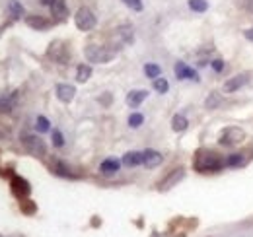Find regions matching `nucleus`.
I'll list each match as a JSON object with an SVG mask.
<instances>
[{
	"label": "nucleus",
	"mask_w": 253,
	"mask_h": 237,
	"mask_svg": "<svg viewBox=\"0 0 253 237\" xmlns=\"http://www.w3.org/2000/svg\"><path fill=\"white\" fill-rule=\"evenodd\" d=\"M220 103H222L220 93H218V91H212V93L207 97V101H205V107H207V109H216Z\"/></svg>",
	"instance_id": "25"
},
{
	"label": "nucleus",
	"mask_w": 253,
	"mask_h": 237,
	"mask_svg": "<svg viewBox=\"0 0 253 237\" xmlns=\"http://www.w3.org/2000/svg\"><path fill=\"white\" fill-rule=\"evenodd\" d=\"M35 128H37L39 132H49V130H51V122H49V118L43 117V115H39V117L35 118Z\"/></svg>",
	"instance_id": "26"
},
{
	"label": "nucleus",
	"mask_w": 253,
	"mask_h": 237,
	"mask_svg": "<svg viewBox=\"0 0 253 237\" xmlns=\"http://www.w3.org/2000/svg\"><path fill=\"white\" fill-rule=\"evenodd\" d=\"M244 140H246V132H244L242 128H238V126L224 128L220 138H218V142H220L222 146H238V144H242Z\"/></svg>",
	"instance_id": "5"
},
{
	"label": "nucleus",
	"mask_w": 253,
	"mask_h": 237,
	"mask_svg": "<svg viewBox=\"0 0 253 237\" xmlns=\"http://www.w3.org/2000/svg\"><path fill=\"white\" fill-rule=\"evenodd\" d=\"M146 97H148L146 89H132V91L126 93V105L128 107H138Z\"/></svg>",
	"instance_id": "15"
},
{
	"label": "nucleus",
	"mask_w": 253,
	"mask_h": 237,
	"mask_svg": "<svg viewBox=\"0 0 253 237\" xmlns=\"http://www.w3.org/2000/svg\"><path fill=\"white\" fill-rule=\"evenodd\" d=\"M142 163V152H126L123 156V165L126 167H136Z\"/></svg>",
	"instance_id": "17"
},
{
	"label": "nucleus",
	"mask_w": 253,
	"mask_h": 237,
	"mask_svg": "<svg viewBox=\"0 0 253 237\" xmlns=\"http://www.w3.org/2000/svg\"><path fill=\"white\" fill-rule=\"evenodd\" d=\"M99 101H101V103H105V105H109V101H111V95H105V97H101Z\"/></svg>",
	"instance_id": "37"
},
{
	"label": "nucleus",
	"mask_w": 253,
	"mask_h": 237,
	"mask_svg": "<svg viewBox=\"0 0 253 237\" xmlns=\"http://www.w3.org/2000/svg\"><path fill=\"white\" fill-rule=\"evenodd\" d=\"M119 167H121L119 159L109 158V159H103V161H101V165H99V173L105 175V177H109V175H115V173L119 171Z\"/></svg>",
	"instance_id": "14"
},
{
	"label": "nucleus",
	"mask_w": 253,
	"mask_h": 237,
	"mask_svg": "<svg viewBox=\"0 0 253 237\" xmlns=\"http://www.w3.org/2000/svg\"><path fill=\"white\" fill-rule=\"evenodd\" d=\"M162 161H164V156H162L160 152H156V150H144V152H142V163H144L148 169L158 167Z\"/></svg>",
	"instance_id": "10"
},
{
	"label": "nucleus",
	"mask_w": 253,
	"mask_h": 237,
	"mask_svg": "<svg viewBox=\"0 0 253 237\" xmlns=\"http://www.w3.org/2000/svg\"><path fill=\"white\" fill-rule=\"evenodd\" d=\"M10 187H12V193H14L18 198H26V197H30V193H32L30 183L24 177H20V175H16V177L12 179Z\"/></svg>",
	"instance_id": "8"
},
{
	"label": "nucleus",
	"mask_w": 253,
	"mask_h": 237,
	"mask_svg": "<svg viewBox=\"0 0 253 237\" xmlns=\"http://www.w3.org/2000/svg\"><path fill=\"white\" fill-rule=\"evenodd\" d=\"M183 177H185V169L183 167H175V169H171L166 177L160 181V185H158V191H169L171 187H175L179 181H183Z\"/></svg>",
	"instance_id": "6"
},
{
	"label": "nucleus",
	"mask_w": 253,
	"mask_h": 237,
	"mask_svg": "<svg viewBox=\"0 0 253 237\" xmlns=\"http://www.w3.org/2000/svg\"><path fill=\"white\" fill-rule=\"evenodd\" d=\"M26 24H28L32 30H37V31H45L53 26L51 20H47V18H43V16H37V14L26 16Z\"/></svg>",
	"instance_id": "11"
},
{
	"label": "nucleus",
	"mask_w": 253,
	"mask_h": 237,
	"mask_svg": "<svg viewBox=\"0 0 253 237\" xmlns=\"http://www.w3.org/2000/svg\"><path fill=\"white\" fill-rule=\"evenodd\" d=\"M154 89H156L158 93H166V91L169 89L168 80H166V78H156V80H154Z\"/></svg>",
	"instance_id": "30"
},
{
	"label": "nucleus",
	"mask_w": 253,
	"mask_h": 237,
	"mask_svg": "<svg viewBox=\"0 0 253 237\" xmlns=\"http://www.w3.org/2000/svg\"><path fill=\"white\" fill-rule=\"evenodd\" d=\"M22 212H24V214H33V212H35V204H33V200H26V202H22Z\"/></svg>",
	"instance_id": "33"
},
{
	"label": "nucleus",
	"mask_w": 253,
	"mask_h": 237,
	"mask_svg": "<svg viewBox=\"0 0 253 237\" xmlns=\"http://www.w3.org/2000/svg\"><path fill=\"white\" fill-rule=\"evenodd\" d=\"M142 122H144V117H142L140 113H132V115L128 117V124H130L132 128H138Z\"/></svg>",
	"instance_id": "31"
},
{
	"label": "nucleus",
	"mask_w": 253,
	"mask_h": 237,
	"mask_svg": "<svg viewBox=\"0 0 253 237\" xmlns=\"http://www.w3.org/2000/svg\"><path fill=\"white\" fill-rule=\"evenodd\" d=\"M248 82H250V74H248V72L236 74L234 78H230V80L224 84V91H226V93H234V91H238L240 88H244Z\"/></svg>",
	"instance_id": "9"
},
{
	"label": "nucleus",
	"mask_w": 253,
	"mask_h": 237,
	"mask_svg": "<svg viewBox=\"0 0 253 237\" xmlns=\"http://www.w3.org/2000/svg\"><path fill=\"white\" fill-rule=\"evenodd\" d=\"M53 173H55V175H59V177H68V179L76 177V175H74V173L64 165L63 161H55V163H53Z\"/></svg>",
	"instance_id": "20"
},
{
	"label": "nucleus",
	"mask_w": 253,
	"mask_h": 237,
	"mask_svg": "<svg viewBox=\"0 0 253 237\" xmlns=\"http://www.w3.org/2000/svg\"><path fill=\"white\" fill-rule=\"evenodd\" d=\"M246 163L244 154H232L226 158V167H242Z\"/></svg>",
	"instance_id": "24"
},
{
	"label": "nucleus",
	"mask_w": 253,
	"mask_h": 237,
	"mask_svg": "<svg viewBox=\"0 0 253 237\" xmlns=\"http://www.w3.org/2000/svg\"><path fill=\"white\" fill-rule=\"evenodd\" d=\"M22 146L26 148L28 154H32L35 158H43L47 154L45 140H41L37 134H22Z\"/></svg>",
	"instance_id": "3"
},
{
	"label": "nucleus",
	"mask_w": 253,
	"mask_h": 237,
	"mask_svg": "<svg viewBox=\"0 0 253 237\" xmlns=\"http://www.w3.org/2000/svg\"><path fill=\"white\" fill-rule=\"evenodd\" d=\"M16 107V93H12V95H4V97H0V113H12V109Z\"/></svg>",
	"instance_id": "19"
},
{
	"label": "nucleus",
	"mask_w": 253,
	"mask_h": 237,
	"mask_svg": "<svg viewBox=\"0 0 253 237\" xmlns=\"http://www.w3.org/2000/svg\"><path fill=\"white\" fill-rule=\"evenodd\" d=\"M189 8L193 12H207L209 10V2L207 0H189Z\"/></svg>",
	"instance_id": "28"
},
{
	"label": "nucleus",
	"mask_w": 253,
	"mask_h": 237,
	"mask_svg": "<svg viewBox=\"0 0 253 237\" xmlns=\"http://www.w3.org/2000/svg\"><path fill=\"white\" fill-rule=\"evenodd\" d=\"M51 136H53V146H55V148H63V146H64V136H63V132L55 128V130L51 132Z\"/></svg>",
	"instance_id": "29"
},
{
	"label": "nucleus",
	"mask_w": 253,
	"mask_h": 237,
	"mask_svg": "<svg viewBox=\"0 0 253 237\" xmlns=\"http://www.w3.org/2000/svg\"><path fill=\"white\" fill-rule=\"evenodd\" d=\"M115 35H117L119 43H132V30L128 26H121L119 30L115 31Z\"/></svg>",
	"instance_id": "23"
},
{
	"label": "nucleus",
	"mask_w": 253,
	"mask_h": 237,
	"mask_svg": "<svg viewBox=\"0 0 253 237\" xmlns=\"http://www.w3.org/2000/svg\"><path fill=\"white\" fill-rule=\"evenodd\" d=\"M193 167L199 173H216V171H220L222 167H226V159L222 158L220 154L212 152V150L203 148L195 154Z\"/></svg>",
	"instance_id": "1"
},
{
	"label": "nucleus",
	"mask_w": 253,
	"mask_h": 237,
	"mask_svg": "<svg viewBox=\"0 0 253 237\" xmlns=\"http://www.w3.org/2000/svg\"><path fill=\"white\" fill-rule=\"evenodd\" d=\"M144 74H146L148 78L156 80V78H160V74H162V68H160L158 64H146V66H144Z\"/></svg>",
	"instance_id": "27"
},
{
	"label": "nucleus",
	"mask_w": 253,
	"mask_h": 237,
	"mask_svg": "<svg viewBox=\"0 0 253 237\" xmlns=\"http://www.w3.org/2000/svg\"><path fill=\"white\" fill-rule=\"evenodd\" d=\"M90 76H92V66L90 64H78V68H76V80L80 84H84V82L90 80Z\"/></svg>",
	"instance_id": "18"
},
{
	"label": "nucleus",
	"mask_w": 253,
	"mask_h": 237,
	"mask_svg": "<svg viewBox=\"0 0 253 237\" xmlns=\"http://www.w3.org/2000/svg\"><path fill=\"white\" fill-rule=\"evenodd\" d=\"M47 55H49V59H53L55 62H59V64H64V62L68 60V49L64 47L63 41H53V43L49 45V51H47Z\"/></svg>",
	"instance_id": "7"
},
{
	"label": "nucleus",
	"mask_w": 253,
	"mask_h": 237,
	"mask_svg": "<svg viewBox=\"0 0 253 237\" xmlns=\"http://www.w3.org/2000/svg\"><path fill=\"white\" fill-rule=\"evenodd\" d=\"M49 8H51V16H53L55 20H66V16H68V6H66L64 0H55Z\"/></svg>",
	"instance_id": "16"
},
{
	"label": "nucleus",
	"mask_w": 253,
	"mask_h": 237,
	"mask_svg": "<svg viewBox=\"0 0 253 237\" xmlns=\"http://www.w3.org/2000/svg\"><path fill=\"white\" fill-rule=\"evenodd\" d=\"M244 35H246V39H250V41H253V28H250V30L244 31Z\"/></svg>",
	"instance_id": "36"
},
{
	"label": "nucleus",
	"mask_w": 253,
	"mask_h": 237,
	"mask_svg": "<svg viewBox=\"0 0 253 237\" xmlns=\"http://www.w3.org/2000/svg\"><path fill=\"white\" fill-rule=\"evenodd\" d=\"M187 126H189V120H187L185 115H175V117L171 118V128L175 132H183Z\"/></svg>",
	"instance_id": "21"
},
{
	"label": "nucleus",
	"mask_w": 253,
	"mask_h": 237,
	"mask_svg": "<svg viewBox=\"0 0 253 237\" xmlns=\"http://www.w3.org/2000/svg\"><path fill=\"white\" fill-rule=\"evenodd\" d=\"M175 76L179 80H195V82H199V74L191 66H187L185 62H177L175 64Z\"/></svg>",
	"instance_id": "12"
},
{
	"label": "nucleus",
	"mask_w": 253,
	"mask_h": 237,
	"mask_svg": "<svg viewBox=\"0 0 253 237\" xmlns=\"http://www.w3.org/2000/svg\"><path fill=\"white\" fill-rule=\"evenodd\" d=\"M84 55L88 62H95V64H105V62H111L115 59L117 51L111 49V47H101V45H88L84 49Z\"/></svg>",
	"instance_id": "2"
},
{
	"label": "nucleus",
	"mask_w": 253,
	"mask_h": 237,
	"mask_svg": "<svg viewBox=\"0 0 253 237\" xmlns=\"http://www.w3.org/2000/svg\"><path fill=\"white\" fill-rule=\"evenodd\" d=\"M240 6L246 10V12H250L253 16V0H240Z\"/></svg>",
	"instance_id": "34"
},
{
	"label": "nucleus",
	"mask_w": 253,
	"mask_h": 237,
	"mask_svg": "<svg viewBox=\"0 0 253 237\" xmlns=\"http://www.w3.org/2000/svg\"><path fill=\"white\" fill-rule=\"evenodd\" d=\"M0 237H2V236H0Z\"/></svg>",
	"instance_id": "40"
},
{
	"label": "nucleus",
	"mask_w": 253,
	"mask_h": 237,
	"mask_svg": "<svg viewBox=\"0 0 253 237\" xmlns=\"http://www.w3.org/2000/svg\"><path fill=\"white\" fill-rule=\"evenodd\" d=\"M123 2H125V6H128L134 12H140L142 10V0H123Z\"/></svg>",
	"instance_id": "32"
},
{
	"label": "nucleus",
	"mask_w": 253,
	"mask_h": 237,
	"mask_svg": "<svg viewBox=\"0 0 253 237\" xmlns=\"http://www.w3.org/2000/svg\"><path fill=\"white\" fill-rule=\"evenodd\" d=\"M53 2H55V0H41V4H43V6H51Z\"/></svg>",
	"instance_id": "38"
},
{
	"label": "nucleus",
	"mask_w": 253,
	"mask_h": 237,
	"mask_svg": "<svg viewBox=\"0 0 253 237\" xmlns=\"http://www.w3.org/2000/svg\"><path fill=\"white\" fill-rule=\"evenodd\" d=\"M211 64H212V70H214V72H222V68H224V62H222V59H214Z\"/></svg>",
	"instance_id": "35"
},
{
	"label": "nucleus",
	"mask_w": 253,
	"mask_h": 237,
	"mask_svg": "<svg viewBox=\"0 0 253 237\" xmlns=\"http://www.w3.org/2000/svg\"><path fill=\"white\" fill-rule=\"evenodd\" d=\"M154 237H162V236H160V234H156V236H154Z\"/></svg>",
	"instance_id": "39"
},
{
	"label": "nucleus",
	"mask_w": 253,
	"mask_h": 237,
	"mask_svg": "<svg viewBox=\"0 0 253 237\" xmlns=\"http://www.w3.org/2000/svg\"><path fill=\"white\" fill-rule=\"evenodd\" d=\"M74 24L80 31H92L95 28V24H97V20H95L94 12L88 6H82L74 14Z\"/></svg>",
	"instance_id": "4"
},
{
	"label": "nucleus",
	"mask_w": 253,
	"mask_h": 237,
	"mask_svg": "<svg viewBox=\"0 0 253 237\" xmlns=\"http://www.w3.org/2000/svg\"><path fill=\"white\" fill-rule=\"evenodd\" d=\"M8 10H10V16H12L14 20H20V18L24 16V6H22L18 0H10V2H8Z\"/></svg>",
	"instance_id": "22"
},
{
	"label": "nucleus",
	"mask_w": 253,
	"mask_h": 237,
	"mask_svg": "<svg viewBox=\"0 0 253 237\" xmlns=\"http://www.w3.org/2000/svg\"><path fill=\"white\" fill-rule=\"evenodd\" d=\"M55 93H57L59 101H63V103H70V101L74 99V95H76V88H74V86H70V84H59V86L55 88Z\"/></svg>",
	"instance_id": "13"
}]
</instances>
